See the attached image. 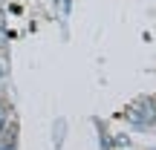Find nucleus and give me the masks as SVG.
<instances>
[{"label":"nucleus","instance_id":"f03ea898","mask_svg":"<svg viewBox=\"0 0 156 150\" xmlns=\"http://www.w3.org/2000/svg\"><path fill=\"white\" fill-rule=\"evenodd\" d=\"M12 121H17V118H15V107L9 104V98H3V95H0V133H3Z\"/></svg>","mask_w":156,"mask_h":150},{"label":"nucleus","instance_id":"7ed1b4c3","mask_svg":"<svg viewBox=\"0 0 156 150\" xmlns=\"http://www.w3.org/2000/svg\"><path fill=\"white\" fill-rule=\"evenodd\" d=\"M3 75H6V69H3V64H0V81H3Z\"/></svg>","mask_w":156,"mask_h":150},{"label":"nucleus","instance_id":"f257e3e1","mask_svg":"<svg viewBox=\"0 0 156 150\" xmlns=\"http://www.w3.org/2000/svg\"><path fill=\"white\" fill-rule=\"evenodd\" d=\"M122 116L127 118V124H133L139 130L156 127V95H139V98H133L122 110Z\"/></svg>","mask_w":156,"mask_h":150}]
</instances>
